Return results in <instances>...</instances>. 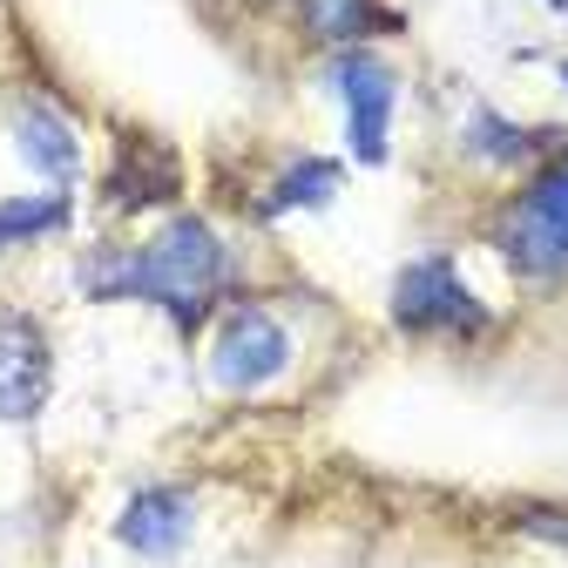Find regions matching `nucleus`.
Wrapping results in <instances>:
<instances>
[{"mask_svg":"<svg viewBox=\"0 0 568 568\" xmlns=\"http://www.w3.org/2000/svg\"><path fill=\"white\" fill-rule=\"evenodd\" d=\"M561 82H568V68H561Z\"/></svg>","mask_w":568,"mask_h":568,"instance_id":"15","label":"nucleus"},{"mask_svg":"<svg viewBox=\"0 0 568 568\" xmlns=\"http://www.w3.org/2000/svg\"><path fill=\"white\" fill-rule=\"evenodd\" d=\"M521 528L528 535H548V541H568V515H555V508H528Z\"/></svg>","mask_w":568,"mask_h":568,"instance_id":"13","label":"nucleus"},{"mask_svg":"<svg viewBox=\"0 0 568 568\" xmlns=\"http://www.w3.org/2000/svg\"><path fill=\"white\" fill-rule=\"evenodd\" d=\"M501 251L515 271L535 277H561L568 271V163L541 170L501 217Z\"/></svg>","mask_w":568,"mask_h":568,"instance_id":"2","label":"nucleus"},{"mask_svg":"<svg viewBox=\"0 0 568 568\" xmlns=\"http://www.w3.org/2000/svg\"><path fill=\"white\" fill-rule=\"evenodd\" d=\"M48 338L34 318L0 312V419H34L48 406Z\"/></svg>","mask_w":568,"mask_h":568,"instance_id":"6","label":"nucleus"},{"mask_svg":"<svg viewBox=\"0 0 568 568\" xmlns=\"http://www.w3.org/2000/svg\"><path fill=\"white\" fill-rule=\"evenodd\" d=\"M217 284H224V244L196 217L163 224L135 251V298L163 305L176 325H196L210 312V298H217Z\"/></svg>","mask_w":568,"mask_h":568,"instance_id":"1","label":"nucleus"},{"mask_svg":"<svg viewBox=\"0 0 568 568\" xmlns=\"http://www.w3.org/2000/svg\"><path fill=\"white\" fill-rule=\"evenodd\" d=\"M393 318L413 325V332H434V325L474 332V325H487V305L460 284V271H454L447 257H419V264H406L399 284H393Z\"/></svg>","mask_w":568,"mask_h":568,"instance_id":"3","label":"nucleus"},{"mask_svg":"<svg viewBox=\"0 0 568 568\" xmlns=\"http://www.w3.org/2000/svg\"><path fill=\"white\" fill-rule=\"evenodd\" d=\"M338 190V170L332 163H318V156H305V163H292L284 170V183L271 190V210H298V203H325Z\"/></svg>","mask_w":568,"mask_h":568,"instance_id":"10","label":"nucleus"},{"mask_svg":"<svg viewBox=\"0 0 568 568\" xmlns=\"http://www.w3.org/2000/svg\"><path fill=\"white\" fill-rule=\"evenodd\" d=\"M68 224V196H21V203H0V244L8 237H41Z\"/></svg>","mask_w":568,"mask_h":568,"instance_id":"9","label":"nucleus"},{"mask_svg":"<svg viewBox=\"0 0 568 568\" xmlns=\"http://www.w3.org/2000/svg\"><path fill=\"white\" fill-rule=\"evenodd\" d=\"M305 14L325 41H359L366 34V0H305Z\"/></svg>","mask_w":568,"mask_h":568,"instance_id":"12","label":"nucleus"},{"mask_svg":"<svg viewBox=\"0 0 568 568\" xmlns=\"http://www.w3.org/2000/svg\"><path fill=\"white\" fill-rule=\"evenodd\" d=\"M338 95H345V135L359 163H386V122H393V68L379 54H345L338 68Z\"/></svg>","mask_w":568,"mask_h":568,"instance_id":"5","label":"nucleus"},{"mask_svg":"<svg viewBox=\"0 0 568 568\" xmlns=\"http://www.w3.org/2000/svg\"><path fill=\"white\" fill-rule=\"evenodd\" d=\"M467 150H474V156H487V163H515V156H528V135H521V129H508L501 115H487V109H480V115L467 122Z\"/></svg>","mask_w":568,"mask_h":568,"instance_id":"11","label":"nucleus"},{"mask_svg":"<svg viewBox=\"0 0 568 568\" xmlns=\"http://www.w3.org/2000/svg\"><path fill=\"white\" fill-rule=\"evenodd\" d=\"M14 142H21V156L41 170V176H54V183H68L82 170V150H75V129H68L54 109H41V102H28L21 115H14Z\"/></svg>","mask_w":568,"mask_h":568,"instance_id":"8","label":"nucleus"},{"mask_svg":"<svg viewBox=\"0 0 568 568\" xmlns=\"http://www.w3.org/2000/svg\"><path fill=\"white\" fill-rule=\"evenodd\" d=\"M190 521H196V508H190L183 487H142L135 501L122 508L115 535H122L135 555H176V548L190 541Z\"/></svg>","mask_w":568,"mask_h":568,"instance_id":"7","label":"nucleus"},{"mask_svg":"<svg viewBox=\"0 0 568 568\" xmlns=\"http://www.w3.org/2000/svg\"><path fill=\"white\" fill-rule=\"evenodd\" d=\"M284 359H292V338H284V325L271 312H257V305L231 312L217 345H210V373H217V386H231V393H251V386L277 379Z\"/></svg>","mask_w":568,"mask_h":568,"instance_id":"4","label":"nucleus"},{"mask_svg":"<svg viewBox=\"0 0 568 568\" xmlns=\"http://www.w3.org/2000/svg\"><path fill=\"white\" fill-rule=\"evenodd\" d=\"M548 8H568V0H548Z\"/></svg>","mask_w":568,"mask_h":568,"instance_id":"14","label":"nucleus"}]
</instances>
